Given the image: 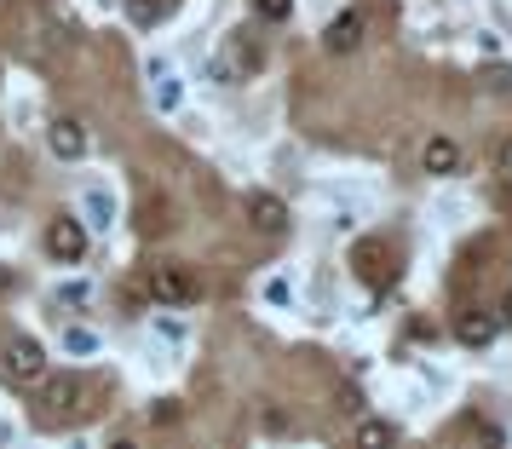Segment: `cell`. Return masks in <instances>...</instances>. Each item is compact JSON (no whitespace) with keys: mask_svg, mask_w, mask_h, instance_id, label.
I'll use <instances>...</instances> for the list:
<instances>
[{"mask_svg":"<svg viewBox=\"0 0 512 449\" xmlns=\"http://www.w3.org/2000/svg\"><path fill=\"white\" fill-rule=\"evenodd\" d=\"M495 167H501V173H512V139L501 144V156H495Z\"/></svg>","mask_w":512,"mask_h":449,"instance_id":"obj_15","label":"cell"},{"mask_svg":"<svg viewBox=\"0 0 512 449\" xmlns=\"http://www.w3.org/2000/svg\"><path fill=\"white\" fill-rule=\"evenodd\" d=\"M47 403H52V415H70V421H81V415L93 409V380H87V375H58L47 386Z\"/></svg>","mask_w":512,"mask_h":449,"instance_id":"obj_1","label":"cell"},{"mask_svg":"<svg viewBox=\"0 0 512 449\" xmlns=\"http://www.w3.org/2000/svg\"><path fill=\"white\" fill-rule=\"evenodd\" d=\"M495 329H501V323H495L489 311H478V306H466L461 317H455V340H461V346H489Z\"/></svg>","mask_w":512,"mask_h":449,"instance_id":"obj_8","label":"cell"},{"mask_svg":"<svg viewBox=\"0 0 512 449\" xmlns=\"http://www.w3.org/2000/svg\"><path fill=\"white\" fill-rule=\"evenodd\" d=\"M144 283H150V300H162V306H185L190 294H196V283L185 277V265H150Z\"/></svg>","mask_w":512,"mask_h":449,"instance_id":"obj_2","label":"cell"},{"mask_svg":"<svg viewBox=\"0 0 512 449\" xmlns=\"http://www.w3.org/2000/svg\"><path fill=\"white\" fill-rule=\"evenodd\" d=\"M47 144H52V156H58V162H81V156H87V127H81V121L75 116H58L47 127Z\"/></svg>","mask_w":512,"mask_h":449,"instance_id":"obj_3","label":"cell"},{"mask_svg":"<svg viewBox=\"0 0 512 449\" xmlns=\"http://www.w3.org/2000/svg\"><path fill=\"white\" fill-rule=\"evenodd\" d=\"M47 254L52 260L75 265L81 254H87V231H81V219H52L47 225Z\"/></svg>","mask_w":512,"mask_h":449,"instance_id":"obj_4","label":"cell"},{"mask_svg":"<svg viewBox=\"0 0 512 449\" xmlns=\"http://www.w3.org/2000/svg\"><path fill=\"white\" fill-rule=\"evenodd\" d=\"M420 167H426V173H438V179H443V173H455V167H461V144L443 139V133H438V139H426V150H420Z\"/></svg>","mask_w":512,"mask_h":449,"instance_id":"obj_9","label":"cell"},{"mask_svg":"<svg viewBox=\"0 0 512 449\" xmlns=\"http://www.w3.org/2000/svg\"><path fill=\"white\" fill-rule=\"evenodd\" d=\"M87 213H93V225H110V196L87 190Z\"/></svg>","mask_w":512,"mask_h":449,"instance_id":"obj_13","label":"cell"},{"mask_svg":"<svg viewBox=\"0 0 512 449\" xmlns=\"http://www.w3.org/2000/svg\"><path fill=\"white\" fill-rule=\"evenodd\" d=\"M248 225L265 231V237H282V231H288V208H282L271 190H254V196H248Z\"/></svg>","mask_w":512,"mask_h":449,"instance_id":"obj_5","label":"cell"},{"mask_svg":"<svg viewBox=\"0 0 512 449\" xmlns=\"http://www.w3.org/2000/svg\"><path fill=\"white\" fill-rule=\"evenodd\" d=\"M6 375L12 380H41L47 375V352H41L35 340H12V352H6Z\"/></svg>","mask_w":512,"mask_h":449,"instance_id":"obj_6","label":"cell"},{"mask_svg":"<svg viewBox=\"0 0 512 449\" xmlns=\"http://www.w3.org/2000/svg\"><path fill=\"white\" fill-rule=\"evenodd\" d=\"M167 12H173V0H127V18L139 29H150V24H162Z\"/></svg>","mask_w":512,"mask_h":449,"instance_id":"obj_10","label":"cell"},{"mask_svg":"<svg viewBox=\"0 0 512 449\" xmlns=\"http://www.w3.org/2000/svg\"><path fill=\"white\" fill-rule=\"evenodd\" d=\"M392 438H397V426H386V421H363L357 426V444H369V449L392 444Z\"/></svg>","mask_w":512,"mask_h":449,"instance_id":"obj_11","label":"cell"},{"mask_svg":"<svg viewBox=\"0 0 512 449\" xmlns=\"http://www.w3.org/2000/svg\"><path fill=\"white\" fill-rule=\"evenodd\" d=\"M254 12L265 24H288V12H294V0H254Z\"/></svg>","mask_w":512,"mask_h":449,"instance_id":"obj_12","label":"cell"},{"mask_svg":"<svg viewBox=\"0 0 512 449\" xmlns=\"http://www.w3.org/2000/svg\"><path fill=\"white\" fill-rule=\"evenodd\" d=\"M323 47L328 52H357L363 47V12H340V18L323 29Z\"/></svg>","mask_w":512,"mask_h":449,"instance_id":"obj_7","label":"cell"},{"mask_svg":"<svg viewBox=\"0 0 512 449\" xmlns=\"http://www.w3.org/2000/svg\"><path fill=\"white\" fill-rule=\"evenodd\" d=\"M489 81H495V93H507V98H512V70H495Z\"/></svg>","mask_w":512,"mask_h":449,"instance_id":"obj_14","label":"cell"},{"mask_svg":"<svg viewBox=\"0 0 512 449\" xmlns=\"http://www.w3.org/2000/svg\"><path fill=\"white\" fill-rule=\"evenodd\" d=\"M501 317H507V323H512V294H507V300H501Z\"/></svg>","mask_w":512,"mask_h":449,"instance_id":"obj_16","label":"cell"}]
</instances>
